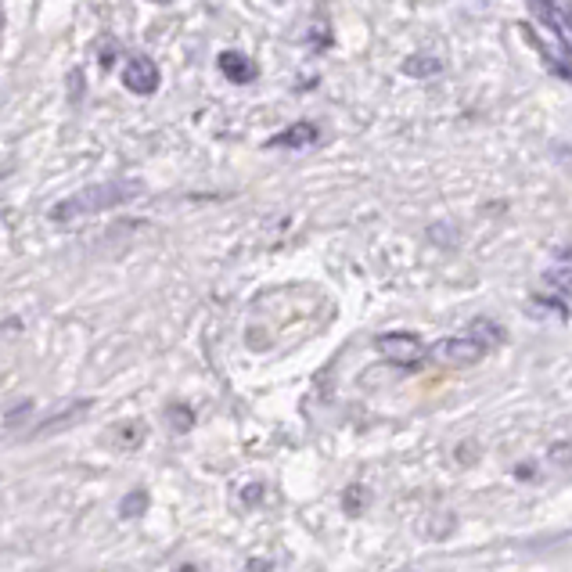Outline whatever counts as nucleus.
Wrapping results in <instances>:
<instances>
[{"mask_svg":"<svg viewBox=\"0 0 572 572\" xmlns=\"http://www.w3.org/2000/svg\"><path fill=\"white\" fill-rule=\"evenodd\" d=\"M471 339H475V343H482V345H490V343H497V339H501V332H497L493 324H486V321H475V324H471Z\"/></svg>","mask_w":572,"mask_h":572,"instance_id":"nucleus-9","label":"nucleus"},{"mask_svg":"<svg viewBox=\"0 0 572 572\" xmlns=\"http://www.w3.org/2000/svg\"><path fill=\"white\" fill-rule=\"evenodd\" d=\"M364 504H367V490H364V486L345 490V512H349V515H360V512H364Z\"/></svg>","mask_w":572,"mask_h":572,"instance_id":"nucleus-8","label":"nucleus"},{"mask_svg":"<svg viewBox=\"0 0 572 572\" xmlns=\"http://www.w3.org/2000/svg\"><path fill=\"white\" fill-rule=\"evenodd\" d=\"M122 83L133 90V94H152L155 83H159V72L148 58H130L126 69H122Z\"/></svg>","mask_w":572,"mask_h":572,"instance_id":"nucleus-4","label":"nucleus"},{"mask_svg":"<svg viewBox=\"0 0 572 572\" xmlns=\"http://www.w3.org/2000/svg\"><path fill=\"white\" fill-rule=\"evenodd\" d=\"M378 353L386 356V360H393V364H400V367H418L421 360H425V345L418 343L414 335H382L378 339Z\"/></svg>","mask_w":572,"mask_h":572,"instance_id":"nucleus-3","label":"nucleus"},{"mask_svg":"<svg viewBox=\"0 0 572 572\" xmlns=\"http://www.w3.org/2000/svg\"><path fill=\"white\" fill-rule=\"evenodd\" d=\"M220 69L228 72L230 79H238V83H249V79L256 76V69H252L241 55H234V51H228V55L220 58Z\"/></svg>","mask_w":572,"mask_h":572,"instance_id":"nucleus-6","label":"nucleus"},{"mask_svg":"<svg viewBox=\"0 0 572 572\" xmlns=\"http://www.w3.org/2000/svg\"><path fill=\"white\" fill-rule=\"evenodd\" d=\"M440 65L436 61H429V58H414V61H407V72L410 76H429V72H436Z\"/></svg>","mask_w":572,"mask_h":572,"instance_id":"nucleus-10","label":"nucleus"},{"mask_svg":"<svg viewBox=\"0 0 572 572\" xmlns=\"http://www.w3.org/2000/svg\"><path fill=\"white\" fill-rule=\"evenodd\" d=\"M137 191H141V184H98V187H90V191H83V195L61 202L51 217H55V220H72V217H79V213H98V209L119 206L122 198H130V195H137Z\"/></svg>","mask_w":572,"mask_h":572,"instance_id":"nucleus-1","label":"nucleus"},{"mask_svg":"<svg viewBox=\"0 0 572 572\" xmlns=\"http://www.w3.org/2000/svg\"><path fill=\"white\" fill-rule=\"evenodd\" d=\"M260 493H263V486H249V490H245V501H249V504H256V501H260Z\"/></svg>","mask_w":572,"mask_h":572,"instance_id":"nucleus-12","label":"nucleus"},{"mask_svg":"<svg viewBox=\"0 0 572 572\" xmlns=\"http://www.w3.org/2000/svg\"><path fill=\"white\" fill-rule=\"evenodd\" d=\"M137 432H141V425H137V421H130V425L115 429V436H122V443H126V447H137V443H141V436H137Z\"/></svg>","mask_w":572,"mask_h":572,"instance_id":"nucleus-11","label":"nucleus"},{"mask_svg":"<svg viewBox=\"0 0 572 572\" xmlns=\"http://www.w3.org/2000/svg\"><path fill=\"white\" fill-rule=\"evenodd\" d=\"M313 141H317V126H313V122H295L291 130L278 133V137L270 141V148H310Z\"/></svg>","mask_w":572,"mask_h":572,"instance_id":"nucleus-5","label":"nucleus"},{"mask_svg":"<svg viewBox=\"0 0 572 572\" xmlns=\"http://www.w3.org/2000/svg\"><path fill=\"white\" fill-rule=\"evenodd\" d=\"M83 410H87V403H76L69 414H55V418H48L40 429H37V436H51L58 429H69V425H76L79 418H83Z\"/></svg>","mask_w":572,"mask_h":572,"instance_id":"nucleus-7","label":"nucleus"},{"mask_svg":"<svg viewBox=\"0 0 572 572\" xmlns=\"http://www.w3.org/2000/svg\"><path fill=\"white\" fill-rule=\"evenodd\" d=\"M482 353H486V345L475 343L471 335L468 339H440V343L432 345V356L440 364H447V367H468V364L482 360Z\"/></svg>","mask_w":572,"mask_h":572,"instance_id":"nucleus-2","label":"nucleus"}]
</instances>
